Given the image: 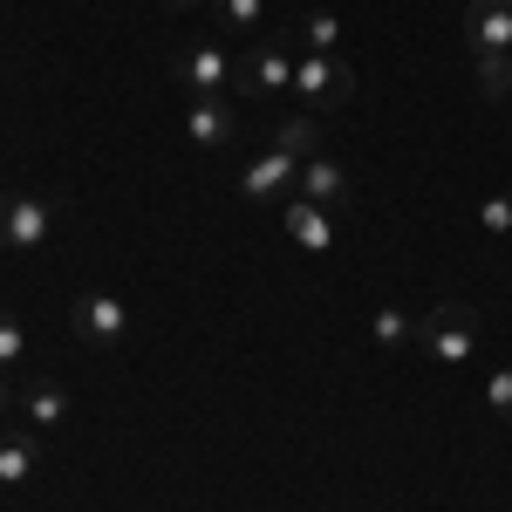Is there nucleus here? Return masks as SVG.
Instances as JSON below:
<instances>
[{
    "label": "nucleus",
    "mask_w": 512,
    "mask_h": 512,
    "mask_svg": "<svg viewBox=\"0 0 512 512\" xmlns=\"http://www.w3.org/2000/svg\"><path fill=\"white\" fill-rule=\"evenodd\" d=\"M417 342H424V355L437 369H465L478 355V342H485V321H478L472 301H437L431 315L417 321Z\"/></svg>",
    "instance_id": "nucleus-1"
},
{
    "label": "nucleus",
    "mask_w": 512,
    "mask_h": 512,
    "mask_svg": "<svg viewBox=\"0 0 512 512\" xmlns=\"http://www.w3.org/2000/svg\"><path fill=\"white\" fill-rule=\"evenodd\" d=\"M171 76L185 82V96H233V76H239V55L226 41H185L171 55Z\"/></svg>",
    "instance_id": "nucleus-2"
},
{
    "label": "nucleus",
    "mask_w": 512,
    "mask_h": 512,
    "mask_svg": "<svg viewBox=\"0 0 512 512\" xmlns=\"http://www.w3.org/2000/svg\"><path fill=\"white\" fill-rule=\"evenodd\" d=\"M69 335H76L82 349H117V342H130V308L110 287H82L76 301H69Z\"/></svg>",
    "instance_id": "nucleus-3"
},
{
    "label": "nucleus",
    "mask_w": 512,
    "mask_h": 512,
    "mask_svg": "<svg viewBox=\"0 0 512 512\" xmlns=\"http://www.w3.org/2000/svg\"><path fill=\"white\" fill-rule=\"evenodd\" d=\"M294 96H301L308 110H349L355 103L349 55H294Z\"/></svg>",
    "instance_id": "nucleus-4"
},
{
    "label": "nucleus",
    "mask_w": 512,
    "mask_h": 512,
    "mask_svg": "<svg viewBox=\"0 0 512 512\" xmlns=\"http://www.w3.org/2000/svg\"><path fill=\"white\" fill-rule=\"evenodd\" d=\"M55 233V205L35 192H0V253H35Z\"/></svg>",
    "instance_id": "nucleus-5"
},
{
    "label": "nucleus",
    "mask_w": 512,
    "mask_h": 512,
    "mask_svg": "<svg viewBox=\"0 0 512 512\" xmlns=\"http://www.w3.org/2000/svg\"><path fill=\"white\" fill-rule=\"evenodd\" d=\"M239 96H287L294 89V48L287 41H246V55H239V76H233Z\"/></svg>",
    "instance_id": "nucleus-6"
},
{
    "label": "nucleus",
    "mask_w": 512,
    "mask_h": 512,
    "mask_svg": "<svg viewBox=\"0 0 512 512\" xmlns=\"http://www.w3.org/2000/svg\"><path fill=\"white\" fill-rule=\"evenodd\" d=\"M465 48L472 62H499L512 48V0H472L465 7Z\"/></svg>",
    "instance_id": "nucleus-7"
},
{
    "label": "nucleus",
    "mask_w": 512,
    "mask_h": 512,
    "mask_svg": "<svg viewBox=\"0 0 512 512\" xmlns=\"http://www.w3.org/2000/svg\"><path fill=\"white\" fill-rule=\"evenodd\" d=\"M185 137L198 151H226V144H239V110L226 96H192L185 103Z\"/></svg>",
    "instance_id": "nucleus-8"
},
{
    "label": "nucleus",
    "mask_w": 512,
    "mask_h": 512,
    "mask_svg": "<svg viewBox=\"0 0 512 512\" xmlns=\"http://www.w3.org/2000/svg\"><path fill=\"white\" fill-rule=\"evenodd\" d=\"M14 410H21V424L35 437H48V431H62V424L76 417V396L62 390V383H48V376H35V383H21V403H14Z\"/></svg>",
    "instance_id": "nucleus-9"
},
{
    "label": "nucleus",
    "mask_w": 512,
    "mask_h": 512,
    "mask_svg": "<svg viewBox=\"0 0 512 512\" xmlns=\"http://www.w3.org/2000/svg\"><path fill=\"white\" fill-rule=\"evenodd\" d=\"M294 185H301V198H308V205H321V212H342V205H349V164H335V158H301V171H294Z\"/></svg>",
    "instance_id": "nucleus-10"
},
{
    "label": "nucleus",
    "mask_w": 512,
    "mask_h": 512,
    "mask_svg": "<svg viewBox=\"0 0 512 512\" xmlns=\"http://www.w3.org/2000/svg\"><path fill=\"white\" fill-rule=\"evenodd\" d=\"M280 226H287V239H294V246H308V253H328V246H335V212L308 205L301 192L280 198Z\"/></svg>",
    "instance_id": "nucleus-11"
},
{
    "label": "nucleus",
    "mask_w": 512,
    "mask_h": 512,
    "mask_svg": "<svg viewBox=\"0 0 512 512\" xmlns=\"http://www.w3.org/2000/svg\"><path fill=\"white\" fill-rule=\"evenodd\" d=\"M287 41H301V55H342L349 21H342L335 7H301V14H294V28H287Z\"/></svg>",
    "instance_id": "nucleus-12"
},
{
    "label": "nucleus",
    "mask_w": 512,
    "mask_h": 512,
    "mask_svg": "<svg viewBox=\"0 0 512 512\" xmlns=\"http://www.w3.org/2000/svg\"><path fill=\"white\" fill-rule=\"evenodd\" d=\"M294 171H301V158H287V151H260V158L239 171V198L267 205V198H280L287 185H294Z\"/></svg>",
    "instance_id": "nucleus-13"
},
{
    "label": "nucleus",
    "mask_w": 512,
    "mask_h": 512,
    "mask_svg": "<svg viewBox=\"0 0 512 512\" xmlns=\"http://www.w3.org/2000/svg\"><path fill=\"white\" fill-rule=\"evenodd\" d=\"M41 472V437L35 431H0V485H28Z\"/></svg>",
    "instance_id": "nucleus-14"
},
{
    "label": "nucleus",
    "mask_w": 512,
    "mask_h": 512,
    "mask_svg": "<svg viewBox=\"0 0 512 512\" xmlns=\"http://www.w3.org/2000/svg\"><path fill=\"white\" fill-rule=\"evenodd\" d=\"M212 14H219V28L246 41H260V28H267V0H212Z\"/></svg>",
    "instance_id": "nucleus-15"
},
{
    "label": "nucleus",
    "mask_w": 512,
    "mask_h": 512,
    "mask_svg": "<svg viewBox=\"0 0 512 512\" xmlns=\"http://www.w3.org/2000/svg\"><path fill=\"white\" fill-rule=\"evenodd\" d=\"M274 151H287V158H315V151H321V123H315V117L274 123Z\"/></svg>",
    "instance_id": "nucleus-16"
},
{
    "label": "nucleus",
    "mask_w": 512,
    "mask_h": 512,
    "mask_svg": "<svg viewBox=\"0 0 512 512\" xmlns=\"http://www.w3.org/2000/svg\"><path fill=\"white\" fill-rule=\"evenodd\" d=\"M369 335H376V349H410V342H417V321L403 315V308H376V315H369Z\"/></svg>",
    "instance_id": "nucleus-17"
},
{
    "label": "nucleus",
    "mask_w": 512,
    "mask_h": 512,
    "mask_svg": "<svg viewBox=\"0 0 512 512\" xmlns=\"http://www.w3.org/2000/svg\"><path fill=\"white\" fill-rule=\"evenodd\" d=\"M21 355H28V328L14 308H0V369H21Z\"/></svg>",
    "instance_id": "nucleus-18"
},
{
    "label": "nucleus",
    "mask_w": 512,
    "mask_h": 512,
    "mask_svg": "<svg viewBox=\"0 0 512 512\" xmlns=\"http://www.w3.org/2000/svg\"><path fill=\"white\" fill-rule=\"evenodd\" d=\"M485 410H492L499 424H512V362H506V369H492V376H485Z\"/></svg>",
    "instance_id": "nucleus-19"
},
{
    "label": "nucleus",
    "mask_w": 512,
    "mask_h": 512,
    "mask_svg": "<svg viewBox=\"0 0 512 512\" xmlns=\"http://www.w3.org/2000/svg\"><path fill=\"white\" fill-rule=\"evenodd\" d=\"M478 226H485L492 239H506V233H512V198H506V192L478 198Z\"/></svg>",
    "instance_id": "nucleus-20"
},
{
    "label": "nucleus",
    "mask_w": 512,
    "mask_h": 512,
    "mask_svg": "<svg viewBox=\"0 0 512 512\" xmlns=\"http://www.w3.org/2000/svg\"><path fill=\"white\" fill-rule=\"evenodd\" d=\"M478 89H485V96H512V48L499 62H478Z\"/></svg>",
    "instance_id": "nucleus-21"
},
{
    "label": "nucleus",
    "mask_w": 512,
    "mask_h": 512,
    "mask_svg": "<svg viewBox=\"0 0 512 512\" xmlns=\"http://www.w3.org/2000/svg\"><path fill=\"white\" fill-rule=\"evenodd\" d=\"M14 403H21V390H14V383H7V376H0V424H7V417H14Z\"/></svg>",
    "instance_id": "nucleus-22"
},
{
    "label": "nucleus",
    "mask_w": 512,
    "mask_h": 512,
    "mask_svg": "<svg viewBox=\"0 0 512 512\" xmlns=\"http://www.w3.org/2000/svg\"><path fill=\"white\" fill-rule=\"evenodd\" d=\"M171 14H198V7H212V0H164Z\"/></svg>",
    "instance_id": "nucleus-23"
}]
</instances>
